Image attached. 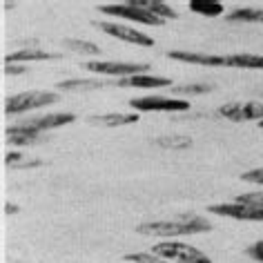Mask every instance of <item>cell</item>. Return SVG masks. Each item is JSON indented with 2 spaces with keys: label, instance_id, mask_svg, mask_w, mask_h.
<instances>
[{
  "label": "cell",
  "instance_id": "1",
  "mask_svg": "<svg viewBox=\"0 0 263 263\" xmlns=\"http://www.w3.org/2000/svg\"><path fill=\"white\" fill-rule=\"evenodd\" d=\"M141 234L149 236H181V234H199L212 230V226L205 219L199 216H181L176 221H156V223H141L139 228Z\"/></svg>",
  "mask_w": 263,
  "mask_h": 263
},
{
  "label": "cell",
  "instance_id": "2",
  "mask_svg": "<svg viewBox=\"0 0 263 263\" xmlns=\"http://www.w3.org/2000/svg\"><path fill=\"white\" fill-rule=\"evenodd\" d=\"M152 254L161 256L165 261H176V263H212L208 254H203L199 248H192L187 243H159L154 246Z\"/></svg>",
  "mask_w": 263,
  "mask_h": 263
},
{
  "label": "cell",
  "instance_id": "3",
  "mask_svg": "<svg viewBox=\"0 0 263 263\" xmlns=\"http://www.w3.org/2000/svg\"><path fill=\"white\" fill-rule=\"evenodd\" d=\"M56 101H58V96L51 94V91H23V94L7 98V103H5V114H23V111L45 107V105H51Z\"/></svg>",
  "mask_w": 263,
  "mask_h": 263
},
{
  "label": "cell",
  "instance_id": "4",
  "mask_svg": "<svg viewBox=\"0 0 263 263\" xmlns=\"http://www.w3.org/2000/svg\"><path fill=\"white\" fill-rule=\"evenodd\" d=\"M101 11L103 14H109V16L127 18V21H134V23H143V25H163V18L139 7L134 0H129V3H125V5H103Z\"/></svg>",
  "mask_w": 263,
  "mask_h": 263
},
{
  "label": "cell",
  "instance_id": "5",
  "mask_svg": "<svg viewBox=\"0 0 263 263\" xmlns=\"http://www.w3.org/2000/svg\"><path fill=\"white\" fill-rule=\"evenodd\" d=\"M139 111H185L190 107L187 101L179 98H163V96H147V98H134L129 103Z\"/></svg>",
  "mask_w": 263,
  "mask_h": 263
},
{
  "label": "cell",
  "instance_id": "6",
  "mask_svg": "<svg viewBox=\"0 0 263 263\" xmlns=\"http://www.w3.org/2000/svg\"><path fill=\"white\" fill-rule=\"evenodd\" d=\"M221 116L230 118L234 123H241V121H261L263 123V105L261 103H230V105H223L219 109Z\"/></svg>",
  "mask_w": 263,
  "mask_h": 263
},
{
  "label": "cell",
  "instance_id": "7",
  "mask_svg": "<svg viewBox=\"0 0 263 263\" xmlns=\"http://www.w3.org/2000/svg\"><path fill=\"white\" fill-rule=\"evenodd\" d=\"M208 210L219 216H230L239 221H263V208L243 205V203H223V205H210Z\"/></svg>",
  "mask_w": 263,
  "mask_h": 263
},
{
  "label": "cell",
  "instance_id": "8",
  "mask_svg": "<svg viewBox=\"0 0 263 263\" xmlns=\"http://www.w3.org/2000/svg\"><path fill=\"white\" fill-rule=\"evenodd\" d=\"M87 69L96 71V74L129 78V76H139V74H143V71H147V65H134V63H87Z\"/></svg>",
  "mask_w": 263,
  "mask_h": 263
},
{
  "label": "cell",
  "instance_id": "9",
  "mask_svg": "<svg viewBox=\"0 0 263 263\" xmlns=\"http://www.w3.org/2000/svg\"><path fill=\"white\" fill-rule=\"evenodd\" d=\"M105 34H109V36H114L118 38V41H125V43H134V45H145V47H149L154 41L149 38L147 34H143V31L139 29H132L127 27V25H114V23H101L98 25Z\"/></svg>",
  "mask_w": 263,
  "mask_h": 263
},
{
  "label": "cell",
  "instance_id": "10",
  "mask_svg": "<svg viewBox=\"0 0 263 263\" xmlns=\"http://www.w3.org/2000/svg\"><path fill=\"white\" fill-rule=\"evenodd\" d=\"M174 61H183L190 65H208V67H221L226 65V56H210V54H192V51H170Z\"/></svg>",
  "mask_w": 263,
  "mask_h": 263
},
{
  "label": "cell",
  "instance_id": "11",
  "mask_svg": "<svg viewBox=\"0 0 263 263\" xmlns=\"http://www.w3.org/2000/svg\"><path fill=\"white\" fill-rule=\"evenodd\" d=\"M7 139L11 143H18V145H27V143H34L36 141V136L41 134L34 125H29V123H23V125H14V127H7Z\"/></svg>",
  "mask_w": 263,
  "mask_h": 263
},
{
  "label": "cell",
  "instance_id": "12",
  "mask_svg": "<svg viewBox=\"0 0 263 263\" xmlns=\"http://www.w3.org/2000/svg\"><path fill=\"white\" fill-rule=\"evenodd\" d=\"M172 81L167 78H161V76H129V78H121L118 85L121 87H167Z\"/></svg>",
  "mask_w": 263,
  "mask_h": 263
},
{
  "label": "cell",
  "instance_id": "13",
  "mask_svg": "<svg viewBox=\"0 0 263 263\" xmlns=\"http://www.w3.org/2000/svg\"><path fill=\"white\" fill-rule=\"evenodd\" d=\"M226 67L263 69V56H254V54H232V56H226Z\"/></svg>",
  "mask_w": 263,
  "mask_h": 263
},
{
  "label": "cell",
  "instance_id": "14",
  "mask_svg": "<svg viewBox=\"0 0 263 263\" xmlns=\"http://www.w3.org/2000/svg\"><path fill=\"white\" fill-rule=\"evenodd\" d=\"M74 123V114H49V116H41L36 121H31L29 125H34L38 132L43 129H54V127H61V125H69Z\"/></svg>",
  "mask_w": 263,
  "mask_h": 263
},
{
  "label": "cell",
  "instance_id": "15",
  "mask_svg": "<svg viewBox=\"0 0 263 263\" xmlns=\"http://www.w3.org/2000/svg\"><path fill=\"white\" fill-rule=\"evenodd\" d=\"M49 58H56L54 54H47L43 49H36V47H29V49H21L16 54H9L5 58V63L11 65V63H23V61H49Z\"/></svg>",
  "mask_w": 263,
  "mask_h": 263
},
{
  "label": "cell",
  "instance_id": "16",
  "mask_svg": "<svg viewBox=\"0 0 263 263\" xmlns=\"http://www.w3.org/2000/svg\"><path fill=\"white\" fill-rule=\"evenodd\" d=\"M136 121H139V114H105L91 118V123L105 125V127H121V125H132Z\"/></svg>",
  "mask_w": 263,
  "mask_h": 263
},
{
  "label": "cell",
  "instance_id": "17",
  "mask_svg": "<svg viewBox=\"0 0 263 263\" xmlns=\"http://www.w3.org/2000/svg\"><path fill=\"white\" fill-rule=\"evenodd\" d=\"M139 7H143V9H147V11H152L154 16H159V18H176V11L170 7V5H165V3H161V0H134Z\"/></svg>",
  "mask_w": 263,
  "mask_h": 263
},
{
  "label": "cell",
  "instance_id": "18",
  "mask_svg": "<svg viewBox=\"0 0 263 263\" xmlns=\"http://www.w3.org/2000/svg\"><path fill=\"white\" fill-rule=\"evenodd\" d=\"M190 9L196 11V14H201V16H221L223 5L212 3V0H192V3H190Z\"/></svg>",
  "mask_w": 263,
  "mask_h": 263
},
{
  "label": "cell",
  "instance_id": "19",
  "mask_svg": "<svg viewBox=\"0 0 263 263\" xmlns=\"http://www.w3.org/2000/svg\"><path fill=\"white\" fill-rule=\"evenodd\" d=\"M228 18L241 23H263V9H236Z\"/></svg>",
  "mask_w": 263,
  "mask_h": 263
},
{
  "label": "cell",
  "instance_id": "20",
  "mask_svg": "<svg viewBox=\"0 0 263 263\" xmlns=\"http://www.w3.org/2000/svg\"><path fill=\"white\" fill-rule=\"evenodd\" d=\"M58 87L61 89H98L101 87V83H96V81H63V83H58Z\"/></svg>",
  "mask_w": 263,
  "mask_h": 263
},
{
  "label": "cell",
  "instance_id": "21",
  "mask_svg": "<svg viewBox=\"0 0 263 263\" xmlns=\"http://www.w3.org/2000/svg\"><path fill=\"white\" fill-rule=\"evenodd\" d=\"M205 91H210L208 85H181V87H172V94H183V96L205 94Z\"/></svg>",
  "mask_w": 263,
  "mask_h": 263
},
{
  "label": "cell",
  "instance_id": "22",
  "mask_svg": "<svg viewBox=\"0 0 263 263\" xmlns=\"http://www.w3.org/2000/svg\"><path fill=\"white\" fill-rule=\"evenodd\" d=\"M125 259H127V261H134V263H167L165 259H161V256H156V254H145V252L127 254Z\"/></svg>",
  "mask_w": 263,
  "mask_h": 263
},
{
  "label": "cell",
  "instance_id": "23",
  "mask_svg": "<svg viewBox=\"0 0 263 263\" xmlns=\"http://www.w3.org/2000/svg\"><path fill=\"white\" fill-rule=\"evenodd\" d=\"M159 145H161V147H172V149H185V147L192 145V141L179 139V136H172V139H161Z\"/></svg>",
  "mask_w": 263,
  "mask_h": 263
},
{
  "label": "cell",
  "instance_id": "24",
  "mask_svg": "<svg viewBox=\"0 0 263 263\" xmlns=\"http://www.w3.org/2000/svg\"><path fill=\"white\" fill-rule=\"evenodd\" d=\"M236 203L243 205H252V208H263V192H252V194H241Z\"/></svg>",
  "mask_w": 263,
  "mask_h": 263
},
{
  "label": "cell",
  "instance_id": "25",
  "mask_svg": "<svg viewBox=\"0 0 263 263\" xmlns=\"http://www.w3.org/2000/svg\"><path fill=\"white\" fill-rule=\"evenodd\" d=\"M67 45L76 51H85V54H98L101 51L94 43H85V41H67Z\"/></svg>",
  "mask_w": 263,
  "mask_h": 263
},
{
  "label": "cell",
  "instance_id": "26",
  "mask_svg": "<svg viewBox=\"0 0 263 263\" xmlns=\"http://www.w3.org/2000/svg\"><path fill=\"white\" fill-rule=\"evenodd\" d=\"M243 181L256 183V185H263V167H259V170H250V172H246V174H243Z\"/></svg>",
  "mask_w": 263,
  "mask_h": 263
},
{
  "label": "cell",
  "instance_id": "27",
  "mask_svg": "<svg viewBox=\"0 0 263 263\" xmlns=\"http://www.w3.org/2000/svg\"><path fill=\"white\" fill-rule=\"evenodd\" d=\"M248 254L252 256V259H256V261H261V263H263V241L254 243V246L248 250Z\"/></svg>",
  "mask_w": 263,
  "mask_h": 263
},
{
  "label": "cell",
  "instance_id": "28",
  "mask_svg": "<svg viewBox=\"0 0 263 263\" xmlns=\"http://www.w3.org/2000/svg\"><path fill=\"white\" fill-rule=\"evenodd\" d=\"M5 71H7V74H21V71H25V67H11V65H7Z\"/></svg>",
  "mask_w": 263,
  "mask_h": 263
},
{
  "label": "cell",
  "instance_id": "29",
  "mask_svg": "<svg viewBox=\"0 0 263 263\" xmlns=\"http://www.w3.org/2000/svg\"><path fill=\"white\" fill-rule=\"evenodd\" d=\"M261 127H263V123H261Z\"/></svg>",
  "mask_w": 263,
  "mask_h": 263
}]
</instances>
